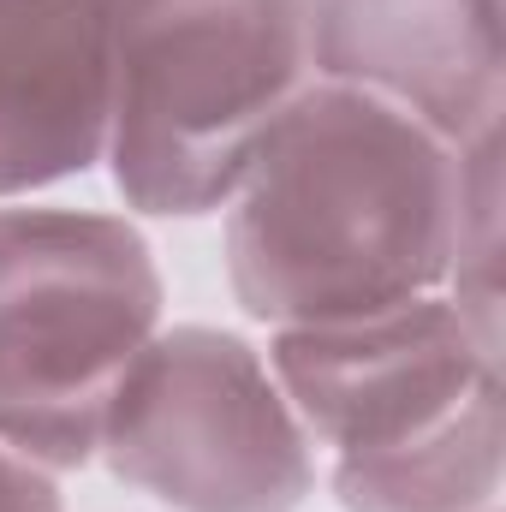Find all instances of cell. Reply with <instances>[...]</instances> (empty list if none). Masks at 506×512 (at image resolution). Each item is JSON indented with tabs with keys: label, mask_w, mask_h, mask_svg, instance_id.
<instances>
[{
	"label": "cell",
	"mask_w": 506,
	"mask_h": 512,
	"mask_svg": "<svg viewBox=\"0 0 506 512\" xmlns=\"http://www.w3.org/2000/svg\"><path fill=\"white\" fill-rule=\"evenodd\" d=\"M465 143L376 90L316 78L227 197V280L262 328L447 292Z\"/></svg>",
	"instance_id": "cell-1"
},
{
	"label": "cell",
	"mask_w": 506,
	"mask_h": 512,
	"mask_svg": "<svg viewBox=\"0 0 506 512\" xmlns=\"http://www.w3.org/2000/svg\"><path fill=\"white\" fill-rule=\"evenodd\" d=\"M310 84L304 0H120L102 155L120 203L155 221L227 209Z\"/></svg>",
	"instance_id": "cell-2"
},
{
	"label": "cell",
	"mask_w": 506,
	"mask_h": 512,
	"mask_svg": "<svg viewBox=\"0 0 506 512\" xmlns=\"http://www.w3.org/2000/svg\"><path fill=\"white\" fill-rule=\"evenodd\" d=\"M167 286L126 215L0 209V447L48 477L96 459L114 387L155 340Z\"/></svg>",
	"instance_id": "cell-3"
},
{
	"label": "cell",
	"mask_w": 506,
	"mask_h": 512,
	"mask_svg": "<svg viewBox=\"0 0 506 512\" xmlns=\"http://www.w3.org/2000/svg\"><path fill=\"white\" fill-rule=\"evenodd\" d=\"M96 459L173 512H298L316 495V441L251 340L179 322L131 358Z\"/></svg>",
	"instance_id": "cell-4"
},
{
	"label": "cell",
	"mask_w": 506,
	"mask_h": 512,
	"mask_svg": "<svg viewBox=\"0 0 506 512\" xmlns=\"http://www.w3.org/2000/svg\"><path fill=\"white\" fill-rule=\"evenodd\" d=\"M262 358L328 459L417 447L501 387V334H489L453 292L340 322L268 328Z\"/></svg>",
	"instance_id": "cell-5"
},
{
	"label": "cell",
	"mask_w": 506,
	"mask_h": 512,
	"mask_svg": "<svg viewBox=\"0 0 506 512\" xmlns=\"http://www.w3.org/2000/svg\"><path fill=\"white\" fill-rule=\"evenodd\" d=\"M316 78L471 143L506 114V0H304Z\"/></svg>",
	"instance_id": "cell-6"
},
{
	"label": "cell",
	"mask_w": 506,
	"mask_h": 512,
	"mask_svg": "<svg viewBox=\"0 0 506 512\" xmlns=\"http://www.w3.org/2000/svg\"><path fill=\"white\" fill-rule=\"evenodd\" d=\"M120 0H0V203L108 155Z\"/></svg>",
	"instance_id": "cell-7"
},
{
	"label": "cell",
	"mask_w": 506,
	"mask_h": 512,
	"mask_svg": "<svg viewBox=\"0 0 506 512\" xmlns=\"http://www.w3.org/2000/svg\"><path fill=\"white\" fill-rule=\"evenodd\" d=\"M506 471V382L489 387L441 435L376 453L328 459V489L340 512H495Z\"/></svg>",
	"instance_id": "cell-8"
},
{
	"label": "cell",
	"mask_w": 506,
	"mask_h": 512,
	"mask_svg": "<svg viewBox=\"0 0 506 512\" xmlns=\"http://www.w3.org/2000/svg\"><path fill=\"white\" fill-rule=\"evenodd\" d=\"M0 512H66V507H60V489L42 465L0 447Z\"/></svg>",
	"instance_id": "cell-9"
}]
</instances>
